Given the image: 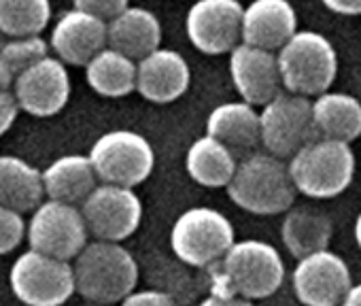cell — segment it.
Returning a JSON list of instances; mask_svg holds the SVG:
<instances>
[{"label":"cell","mask_w":361,"mask_h":306,"mask_svg":"<svg viewBox=\"0 0 361 306\" xmlns=\"http://www.w3.org/2000/svg\"><path fill=\"white\" fill-rule=\"evenodd\" d=\"M215 293L264 300L276 293L285 281V262L279 249L266 240L245 238L211 264Z\"/></svg>","instance_id":"1"},{"label":"cell","mask_w":361,"mask_h":306,"mask_svg":"<svg viewBox=\"0 0 361 306\" xmlns=\"http://www.w3.org/2000/svg\"><path fill=\"white\" fill-rule=\"evenodd\" d=\"M230 200L253 215H279L293 207L295 188L285 160L253 151L245 156L226 185Z\"/></svg>","instance_id":"2"},{"label":"cell","mask_w":361,"mask_h":306,"mask_svg":"<svg viewBox=\"0 0 361 306\" xmlns=\"http://www.w3.org/2000/svg\"><path fill=\"white\" fill-rule=\"evenodd\" d=\"M75 291L87 302L119 304L138 285V264L121 243L94 240L75 257Z\"/></svg>","instance_id":"3"},{"label":"cell","mask_w":361,"mask_h":306,"mask_svg":"<svg viewBox=\"0 0 361 306\" xmlns=\"http://www.w3.org/2000/svg\"><path fill=\"white\" fill-rule=\"evenodd\" d=\"M287 171L295 192L314 200L336 198L355 179V153L348 142L314 138L289 158Z\"/></svg>","instance_id":"4"},{"label":"cell","mask_w":361,"mask_h":306,"mask_svg":"<svg viewBox=\"0 0 361 306\" xmlns=\"http://www.w3.org/2000/svg\"><path fill=\"white\" fill-rule=\"evenodd\" d=\"M283 90L298 96H319L338 77V54L331 41L314 30H295L276 51Z\"/></svg>","instance_id":"5"},{"label":"cell","mask_w":361,"mask_h":306,"mask_svg":"<svg viewBox=\"0 0 361 306\" xmlns=\"http://www.w3.org/2000/svg\"><path fill=\"white\" fill-rule=\"evenodd\" d=\"M87 158L100 183L136 188L149 179L155 166L151 142L132 130H111L90 149Z\"/></svg>","instance_id":"6"},{"label":"cell","mask_w":361,"mask_h":306,"mask_svg":"<svg viewBox=\"0 0 361 306\" xmlns=\"http://www.w3.org/2000/svg\"><path fill=\"white\" fill-rule=\"evenodd\" d=\"M232 221L211 207H194L180 213L170 230L172 253L190 266L204 268L224 257L234 245Z\"/></svg>","instance_id":"7"},{"label":"cell","mask_w":361,"mask_h":306,"mask_svg":"<svg viewBox=\"0 0 361 306\" xmlns=\"http://www.w3.org/2000/svg\"><path fill=\"white\" fill-rule=\"evenodd\" d=\"M9 283L13 295L26 306H62L75 293L73 264L35 249L13 262Z\"/></svg>","instance_id":"8"},{"label":"cell","mask_w":361,"mask_h":306,"mask_svg":"<svg viewBox=\"0 0 361 306\" xmlns=\"http://www.w3.org/2000/svg\"><path fill=\"white\" fill-rule=\"evenodd\" d=\"M310 98L279 92L259 111V145L272 156L289 160L298 149L314 140Z\"/></svg>","instance_id":"9"},{"label":"cell","mask_w":361,"mask_h":306,"mask_svg":"<svg viewBox=\"0 0 361 306\" xmlns=\"http://www.w3.org/2000/svg\"><path fill=\"white\" fill-rule=\"evenodd\" d=\"M87 234L96 240L121 243L130 238L142 219V202L132 188L98 183L79 207Z\"/></svg>","instance_id":"10"},{"label":"cell","mask_w":361,"mask_h":306,"mask_svg":"<svg viewBox=\"0 0 361 306\" xmlns=\"http://www.w3.org/2000/svg\"><path fill=\"white\" fill-rule=\"evenodd\" d=\"M87 236L90 234L79 207L56 200L41 202L26 224L30 249L66 262L81 253L87 245Z\"/></svg>","instance_id":"11"},{"label":"cell","mask_w":361,"mask_h":306,"mask_svg":"<svg viewBox=\"0 0 361 306\" xmlns=\"http://www.w3.org/2000/svg\"><path fill=\"white\" fill-rule=\"evenodd\" d=\"M291 285L304 306H340L353 279L346 262L338 253L321 249L298 259L291 272Z\"/></svg>","instance_id":"12"},{"label":"cell","mask_w":361,"mask_h":306,"mask_svg":"<svg viewBox=\"0 0 361 306\" xmlns=\"http://www.w3.org/2000/svg\"><path fill=\"white\" fill-rule=\"evenodd\" d=\"M243 9L240 0H198L185 18L190 43L207 56L230 54L240 43Z\"/></svg>","instance_id":"13"},{"label":"cell","mask_w":361,"mask_h":306,"mask_svg":"<svg viewBox=\"0 0 361 306\" xmlns=\"http://www.w3.org/2000/svg\"><path fill=\"white\" fill-rule=\"evenodd\" d=\"M71 75L62 60L45 56L28 66L13 83L11 92L20 111L35 117H51L71 100Z\"/></svg>","instance_id":"14"},{"label":"cell","mask_w":361,"mask_h":306,"mask_svg":"<svg viewBox=\"0 0 361 306\" xmlns=\"http://www.w3.org/2000/svg\"><path fill=\"white\" fill-rule=\"evenodd\" d=\"M230 77L240 94V100L253 106H264L279 92H283L276 51L259 49L247 43H238L230 51Z\"/></svg>","instance_id":"15"},{"label":"cell","mask_w":361,"mask_h":306,"mask_svg":"<svg viewBox=\"0 0 361 306\" xmlns=\"http://www.w3.org/2000/svg\"><path fill=\"white\" fill-rule=\"evenodd\" d=\"M190 64L178 51L157 47L136 62V92L149 102H174L190 90Z\"/></svg>","instance_id":"16"},{"label":"cell","mask_w":361,"mask_h":306,"mask_svg":"<svg viewBox=\"0 0 361 306\" xmlns=\"http://www.w3.org/2000/svg\"><path fill=\"white\" fill-rule=\"evenodd\" d=\"M298 30V13L289 0H253L243 9L240 43L279 51Z\"/></svg>","instance_id":"17"},{"label":"cell","mask_w":361,"mask_h":306,"mask_svg":"<svg viewBox=\"0 0 361 306\" xmlns=\"http://www.w3.org/2000/svg\"><path fill=\"white\" fill-rule=\"evenodd\" d=\"M49 47L64 64L85 66L106 47V22L77 9L66 11L54 26Z\"/></svg>","instance_id":"18"},{"label":"cell","mask_w":361,"mask_h":306,"mask_svg":"<svg viewBox=\"0 0 361 306\" xmlns=\"http://www.w3.org/2000/svg\"><path fill=\"white\" fill-rule=\"evenodd\" d=\"M161 43V24L153 11L142 7H128L106 24V47L132 58L142 60Z\"/></svg>","instance_id":"19"},{"label":"cell","mask_w":361,"mask_h":306,"mask_svg":"<svg viewBox=\"0 0 361 306\" xmlns=\"http://www.w3.org/2000/svg\"><path fill=\"white\" fill-rule=\"evenodd\" d=\"M207 134L221 140L236 158H245L259 145V113L245 100L224 102L211 111Z\"/></svg>","instance_id":"20"},{"label":"cell","mask_w":361,"mask_h":306,"mask_svg":"<svg viewBox=\"0 0 361 306\" xmlns=\"http://www.w3.org/2000/svg\"><path fill=\"white\" fill-rule=\"evenodd\" d=\"M43 192L49 200L81 207L83 200L98 185V177L87 156L71 153L54 160L45 171H41Z\"/></svg>","instance_id":"21"},{"label":"cell","mask_w":361,"mask_h":306,"mask_svg":"<svg viewBox=\"0 0 361 306\" xmlns=\"http://www.w3.org/2000/svg\"><path fill=\"white\" fill-rule=\"evenodd\" d=\"M317 138L353 142L361 136V102L344 92H323L310 100Z\"/></svg>","instance_id":"22"},{"label":"cell","mask_w":361,"mask_h":306,"mask_svg":"<svg viewBox=\"0 0 361 306\" xmlns=\"http://www.w3.org/2000/svg\"><path fill=\"white\" fill-rule=\"evenodd\" d=\"M238 158L215 136H200L185 156L188 175L202 188L219 190L226 188L236 171Z\"/></svg>","instance_id":"23"},{"label":"cell","mask_w":361,"mask_h":306,"mask_svg":"<svg viewBox=\"0 0 361 306\" xmlns=\"http://www.w3.org/2000/svg\"><path fill=\"white\" fill-rule=\"evenodd\" d=\"M43 196L41 171L18 156H0V207L28 213L43 202Z\"/></svg>","instance_id":"24"},{"label":"cell","mask_w":361,"mask_h":306,"mask_svg":"<svg viewBox=\"0 0 361 306\" xmlns=\"http://www.w3.org/2000/svg\"><path fill=\"white\" fill-rule=\"evenodd\" d=\"M85 79L96 94L121 98L136 90V62L111 47H104L85 64Z\"/></svg>","instance_id":"25"},{"label":"cell","mask_w":361,"mask_h":306,"mask_svg":"<svg viewBox=\"0 0 361 306\" xmlns=\"http://www.w3.org/2000/svg\"><path fill=\"white\" fill-rule=\"evenodd\" d=\"M281 238L287 251L300 259L329 247L331 224L314 209H289L281 226Z\"/></svg>","instance_id":"26"},{"label":"cell","mask_w":361,"mask_h":306,"mask_svg":"<svg viewBox=\"0 0 361 306\" xmlns=\"http://www.w3.org/2000/svg\"><path fill=\"white\" fill-rule=\"evenodd\" d=\"M49 20V0H0V35L5 39L39 37Z\"/></svg>","instance_id":"27"},{"label":"cell","mask_w":361,"mask_h":306,"mask_svg":"<svg viewBox=\"0 0 361 306\" xmlns=\"http://www.w3.org/2000/svg\"><path fill=\"white\" fill-rule=\"evenodd\" d=\"M45 56H49V43L41 35L7 39L0 47V87L11 90L16 79Z\"/></svg>","instance_id":"28"},{"label":"cell","mask_w":361,"mask_h":306,"mask_svg":"<svg viewBox=\"0 0 361 306\" xmlns=\"http://www.w3.org/2000/svg\"><path fill=\"white\" fill-rule=\"evenodd\" d=\"M26 236V221L22 213L0 207V255H7L20 247Z\"/></svg>","instance_id":"29"},{"label":"cell","mask_w":361,"mask_h":306,"mask_svg":"<svg viewBox=\"0 0 361 306\" xmlns=\"http://www.w3.org/2000/svg\"><path fill=\"white\" fill-rule=\"evenodd\" d=\"M73 5L77 11L90 13L109 24L113 18L130 7V0H73Z\"/></svg>","instance_id":"30"},{"label":"cell","mask_w":361,"mask_h":306,"mask_svg":"<svg viewBox=\"0 0 361 306\" xmlns=\"http://www.w3.org/2000/svg\"><path fill=\"white\" fill-rule=\"evenodd\" d=\"M119 304L121 306H176V302L170 293L157 291V289H140V291L134 289Z\"/></svg>","instance_id":"31"},{"label":"cell","mask_w":361,"mask_h":306,"mask_svg":"<svg viewBox=\"0 0 361 306\" xmlns=\"http://www.w3.org/2000/svg\"><path fill=\"white\" fill-rule=\"evenodd\" d=\"M18 113H20V106H18L13 92L0 87V136L11 130V126L18 119Z\"/></svg>","instance_id":"32"},{"label":"cell","mask_w":361,"mask_h":306,"mask_svg":"<svg viewBox=\"0 0 361 306\" xmlns=\"http://www.w3.org/2000/svg\"><path fill=\"white\" fill-rule=\"evenodd\" d=\"M321 3L338 16H361V0H321Z\"/></svg>","instance_id":"33"},{"label":"cell","mask_w":361,"mask_h":306,"mask_svg":"<svg viewBox=\"0 0 361 306\" xmlns=\"http://www.w3.org/2000/svg\"><path fill=\"white\" fill-rule=\"evenodd\" d=\"M198 306H253L251 300L238 298V295H224V293H213L207 300H202Z\"/></svg>","instance_id":"34"},{"label":"cell","mask_w":361,"mask_h":306,"mask_svg":"<svg viewBox=\"0 0 361 306\" xmlns=\"http://www.w3.org/2000/svg\"><path fill=\"white\" fill-rule=\"evenodd\" d=\"M340 306H361V283L348 287V291L344 293Z\"/></svg>","instance_id":"35"},{"label":"cell","mask_w":361,"mask_h":306,"mask_svg":"<svg viewBox=\"0 0 361 306\" xmlns=\"http://www.w3.org/2000/svg\"><path fill=\"white\" fill-rule=\"evenodd\" d=\"M355 240H357V247L361 249V213L355 219Z\"/></svg>","instance_id":"36"},{"label":"cell","mask_w":361,"mask_h":306,"mask_svg":"<svg viewBox=\"0 0 361 306\" xmlns=\"http://www.w3.org/2000/svg\"><path fill=\"white\" fill-rule=\"evenodd\" d=\"M83 306H113V304H100V302H87Z\"/></svg>","instance_id":"37"},{"label":"cell","mask_w":361,"mask_h":306,"mask_svg":"<svg viewBox=\"0 0 361 306\" xmlns=\"http://www.w3.org/2000/svg\"><path fill=\"white\" fill-rule=\"evenodd\" d=\"M3 43H5V37H3V35H0V47H3Z\"/></svg>","instance_id":"38"}]
</instances>
